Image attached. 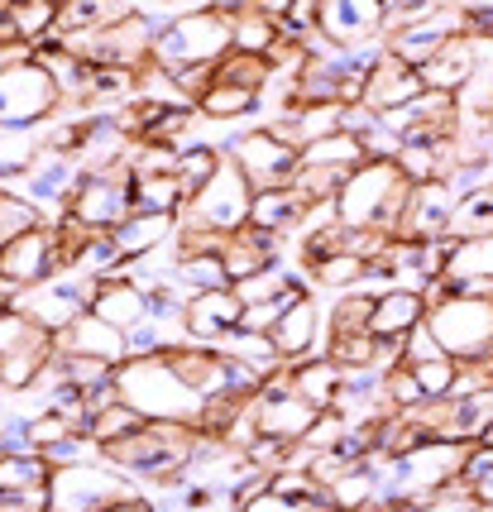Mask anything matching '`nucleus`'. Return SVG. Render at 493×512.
Listing matches in <instances>:
<instances>
[{
    "label": "nucleus",
    "instance_id": "1",
    "mask_svg": "<svg viewBox=\"0 0 493 512\" xmlns=\"http://www.w3.org/2000/svg\"><path fill=\"white\" fill-rule=\"evenodd\" d=\"M115 388H120V402H130L144 422H187L202 431L206 402L178 379L168 355H139L115 364Z\"/></svg>",
    "mask_w": 493,
    "mask_h": 512
},
{
    "label": "nucleus",
    "instance_id": "2",
    "mask_svg": "<svg viewBox=\"0 0 493 512\" xmlns=\"http://www.w3.org/2000/svg\"><path fill=\"white\" fill-rule=\"evenodd\" d=\"M412 182L403 178V168L393 158H364L355 173L345 178L336 197V221H345L350 230H383V235H398L403 221V206Z\"/></svg>",
    "mask_w": 493,
    "mask_h": 512
},
{
    "label": "nucleus",
    "instance_id": "3",
    "mask_svg": "<svg viewBox=\"0 0 493 512\" xmlns=\"http://www.w3.org/2000/svg\"><path fill=\"white\" fill-rule=\"evenodd\" d=\"M130 498H149V493L111 460H82V465L53 469L48 479V512H106Z\"/></svg>",
    "mask_w": 493,
    "mask_h": 512
},
{
    "label": "nucleus",
    "instance_id": "4",
    "mask_svg": "<svg viewBox=\"0 0 493 512\" xmlns=\"http://www.w3.org/2000/svg\"><path fill=\"white\" fill-rule=\"evenodd\" d=\"M426 326H431L436 345H441L455 364L493 355V297L446 292V297H436V302L426 307Z\"/></svg>",
    "mask_w": 493,
    "mask_h": 512
},
{
    "label": "nucleus",
    "instance_id": "5",
    "mask_svg": "<svg viewBox=\"0 0 493 512\" xmlns=\"http://www.w3.org/2000/svg\"><path fill=\"white\" fill-rule=\"evenodd\" d=\"M230 53V15L211 10V5H192L178 20L158 34L154 67H192V63H221Z\"/></svg>",
    "mask_w": 493,
    "mask_h": 512
},
{
    "label": "nucleus",
    "instance_id": "6",
    "mask_svg": "<svg viewBox=\"0 0 493 512\" xmlns=\"http://www.w3.org/2000/svg\"><path fill=\"white\" fill-rule=\"evenodd\" d=\"M249 211H254V187L245 182L240 163L225 154V163L216 168V178L206 182L197 197H187L178 206V230H240L249 225Z\"/></svg>",
    "mask_w": 493,
    "mask_h": 512
},
{
    "label": "nucleus",
    "instance_id": "7",
    "mask_svg": "<svg viewBox=\"0 0 493 512\" xmlns=\"http://www.w3.org/2000/svg\"><path fill=\"white\" fill-rule=\"evenodd\" d=\"M58 106H63V91L53 87L48 67L34 53L0 67V130H34L53 120Z\"/></svg>",
    "mask_w": 493,
    "mask_h": 512
},
{
    "label": "nucleus",
    "instance_id": "8",
    "mask_svg": "<svg viewBox=\"0 0 493 512\" xmlns=\"http://www.w3.org/2000/svg\"><path fill=\"white\" fill-rule=\"evenodd\" d=\"M96 283H101V278H91V273H82V268H58L53 278L15 292V297H10V307L24 312L34 326H44L48 335H58V331H68L72 321L91 307Z\"/></svg>",
    "mask_w": 493,
    "mask_h": 512
},
{
    "label": "nucleus",
    "instance_id": "9",
    "mask_svg": "<svg viewBox=\"0 0 493 512\" xmlns=\"http://www.w3.org/2000/svg\"><path fill=\"white\" fill-rule=\"evenodd\" d=\"M130 211H135V197H130V163H115L106 173H82V182H77V192H72V201H68L72 221L96 230V235H111Z\"/></svg>",
    "mask_w": 493,
    "mask_h": 512
},
{
    "label": "nucleus",
    "instance_id": "10",
    "mask_svg": "<svg viewBox=\"0 0 493 512\" xmlns=\"http://www.w3.org/2000/svg\"><path fill=\"white\" fill-rule=\"evenodd\" d=\"M225 154L240 163V173H245V182L254 187V192H269V187H288L292 173H297V163H302V149H297V144H288V139H278L269 125L235 134Z\"/></svg>",
    "mask_w": 493,
    "mask_h": 512
},
{
    "label": "nucleus",
    "instance_id": "11",
    "mask_svg": "<svg viewBox=\"0 0 493 512\" xmlns=\"http://www.w3.org/2000/svg\"><path fill=\"white\" fill-rule=\"evenodd\" d=\"M58 268H68V264H63V249H58V230L53 225H29L24 235L0 245V278H5V288H15V292L53 278Z\"/></svg>",
    "mask_w": 493,
    "mask_h": 512
},
{
    "label": "nucleus",
    "instance_id": "12",
    "mask_svg": "<svg viewBox=\"0 0 493 512\" xmlns=\"http://www.w3.org/2000/svg\"><path fill=\"white\" fill-rule=\"evenodd\" d=\"M316 29L331 39L336 48H359L388 39V0H321Z\"/></svg>",
    "mask_w": 493,
    "mask_h": 512
},
{
    "label": "nucleus",
    "instance_id": "13",
    "mask_svg": "<svg viewBox=\"0 0 493 512\" xmlns=\"http://www.w3.org/2000/svg\"><path fill=\"white\" fill-rule=\"evenodd\" d=\"M168 364L178 369V379L202 402L240 398V393H235V364H230V355L216 350V345H197V340H192V345H178V350H168Z\"/></svg>",
    "mask_w": 493,
    "mask_h": 512
},
{
    "label": "nucleus",
    "instance_id": "14",
    "mask_svg": "<svg viewBox=\"0 0 493 512\" xmlns=\"http://www.w3.org/2000/svg\"><path fill=\"white\" fill-rule=\"evenodd\" d=\"M273 350L283 355V364H297V359H312L326 350V312L316 307L312 292L292 297L288 312L278 316V326L269 331Z\"/></svg>",
    "mask_w": 493,
    "mask_h": 512
},
{
    "label": "nucleus",
    "instance_id": "15",
    "mask_svg": "<svg viewBox=\"0 0 493 512\" xmlns=\"http://www.w3.org/2000/svg\"><path fill=\"white\" fill-rule=\"evenodd\" d=\"M455 192L446 182H412L407 192V206H403V221H398V235L393 240H446V225H450V211H455Z\"/></svg>",
    "mask_w": 493,
    "mask_h": 512
},
{
    "label": "nucleus",
    "instance_id": "16",
    "mask_svg": "<svg viewBox=\"0 0 493 512\" xmlns=\"http://www.w3.org/2000/svg\"><path fill=\"white\" fill-rule=\"evenodd\" d=\"M53 350L58 355H87V359H106V364H125L130 359V345H125V331L111 326V321H101V316L82 312L72 321L68 331L53 335Z\"/></svg>",
    "mask_w": 493,
    "mask_h": 512
},
{
    "label": "nucleus",
    "instance_id": "17",
    "mask_svg": "<svg viewBox=\"0 0 493 512\" xmlns=\"http://www.w3.org/2000/svg\"><path fill=\"white\" fill-rule=\"evenodd\" d=\"M479 67H484V39L455 34V39H446V48H441L431 63L417 67V72H422V87L426 91H446V96H460V91H465V82H470Z\"/></svg>",
    "mask_w": 493,
    "mask_h": 512
},
{
    "label": "nucleus",
    "instance_id": "18",
    "mask_svg": "<svg viewBox=\"0 0 493 512\" xmlns=\"http://www.w3.org/2000/svg\"><path fill=\"white\" fill-rule=\"evenodd\" d=\"M422 72L412 63H403V58H393V53H383L379 63L369 67V82H364V101L359 106H369L374 115L383 111H398V106H407V101H417L422 96Z\"/></svg>",
    "mask_w": 493,
    "mask_h": 512
},
{
    "label": "nucleus",
    "instance_id": "19",
    "mask_svg": "<svg viewBox=\"0 0 493 512\" xmlns=\"http://www.w3.org/2000/svg\"><path fill=\"white\" fill-rule=\"evenodd\" d=\"M240 316H245V302L235 297V288L197 292L187 302V331L197 345H221L230 331H240Z\"/></svg>",
    "mask_w": 493,
    "mask_h": 512
},
{
    "label": "nucleus",
    "instance_id": "20",
    "mask_svg": "<svg viewBox=\"0 0 493 512\" xmlns=\"http://www.w3.org/2000/svg\"><path fill=\"white\" fill-rule=\"evenodd\" d=\"M312 201L302 197L297 187H269V192H254V211H249V225H259V230H269V235H302L307 221H312Z\"/></svg>",
    "mask_w": 493,
    "mask_h": 512
},
{
    "label": "nucleus",
    "instance_id": "21",
    "mask_svg": "<svg viewBox=\"0 0 493 512\" xmlns=\"http://www.w3.org/2000/svg\"><path fill=\"white\" fill-rule=\"evenodd\" d=\"M111 240H115V249L125 254V264H130V259H144V254H158V249H168L178 240V216L130 211V216L111 230Z\"/></svg>",
    "mask_w": 493,
    "mask_h": 512
},
{
    "label": "nucleus",
    "instance_id": "22",
    "mask_svg": "<svg viewBox=\"0 0 493 512\" xmlns=\"http://www.w3.org/2000/svg\"><path fill=\"white\" fill-rule=\"evenodd\" d=\"M91 312L101 316V321H111V326H120V331H135L139 321L149 316V292L139 288V283H130L125 268H120L115 278H101V283H96Z\"/></svg>",
    "mask_w": 493,
    "mask_h": 512
},
{
    "label": "nucleus",
    "instance_id": "23",
    "mask_svg": "<svg viewBox=\"0 0 493 512\" xmlns=\"http://www.w3.org/2000/svg\"><path fill=\"white\" fill-rule=\"evenodd\" d=\"M278 235H269V230H259V225H240V230H230L221 245V264L225 273H230V283H240V278H249V273H259V268H269L273 259H283L278 254Z\"/></svg>",
    "mask_w": 493,
    "mask_h": 512
},
{
    "label": "nucleus",
    "instance_id": "24",
    "mask_svg": "<svg viewBox=\"0 0 493 512\" xmlns=\"http://www.w3.org/2000/svg\"><path fill=\"white\" fill-rule=\"evenodd\" d=\"M426 292L422 288H383L374 292V316H369V331L374 335H407L426 321Z\"/></svg>",
    "mask_w": 493,
    "mask_h": 512
},
{
    "label": "nucleus",
    "instance_id": "25",
    "mask_svg": "<svg viewBox=\"0 0 493 512\" xmlns=\"http://www.w3.org/2000/svg\"><path fill=\"white\" fill-rule=\"evenodd\" d=\"M288 383L307 402H312L316 412H331V407H336L340 383H345V369H340L336 359L312 355V359H297V364H288Z\"/></svg>",
    "mask_w": 493,
    "mask_h": 512
},
{
    "label": "nucleus",
    "instance_id": "26",
    "mask_svg": "<svg viewBox=\"0 0 493 512\" xmlns=\"http://www.w3.org/2000/svg\"><path fill=\"white\" fill-rule=\"evenodd\" d=\"M484 235H493V182L455 201L450 225H446V240H455V245L460 240H484Z\"/></svg>",
    "mask_w": 493,
    "mask_h": 512
},
{
    "label": "nucleus",
    "instance_id": "27",
    "mask_svg": "<svg viewBox=\"0 0 493 512\" xmlns=\"http://www.w3.org/2000/svg\"><path fill=\"white\" fill-rule=\"evenodd\" d=\"M225 163V149H216V144H206V139H187L178 149V187H182V197H197L206 182L216 178V168Z\"/></svg>",
    "mask_w": 493,
    "mask_h": 512
},
{
    "label": "nucleus",
    "instance_id": "28",
    "mask_svg": "<svg viewBox=\"0 0 493 512\" xmlns=\"http://www.w3.org/2000/svg\"><path fill=\"white\" fill-rule=\"evenodd\" d=\"M254 111H259V91L225 87V82H211V91L197 101V115L211 120V125H240V120H249Z\"/></svg>",
    "mask_w": 493,
    "mask_h": 512
},
{
    "label": "nucleus",
    "instance_id": "29",
    "mask_svg": "<svg viewBox=\"0 0 493 512\" xmlns=\"http://www.w3.org/2000/svg\"><path fill=\"white\" fill-rule=\"evenodd\" d=\"M216 350H225L230 359H240V364H245V369H254V374H259L264 383H269L273 374H283V355L273 350V340H269V335L230 331V335L221 340V345H216Z\"/></svg>",
    "mask_w": 493,
    "mask_h": 512
},
{
    "label": "nucleus",
    "instance_id": "30",
    "mask_svg": "<svg viewBox=\"0 0 493 512\" xmlns=\"http://www.w3.org/2000/svg\"><path fill=\"white\" fill-rule=\"evenodd\" d=\"M278 34H283V24L269 20V15L254 10V5H245L240 15H230V48H235V53H264V58H269L273 44H278Z\"/></svg>",
    "mask_w": 493,
    "mask_h": 512
},
{
    "label": "nucleus",
    "instance_id": "31",
    "mask_svg": "<svg viewBox=\"0 0 493 512\" xmlns=\"http://www.w3.org/2000/svg\"><path fill=\"white\" fill-rule=\"evenodd\" d=\"M326 503L340 512H364V508H374L379 503V479H374V469L359 460L355 469H345L336 484L326 489Z\"/></svg>",
    "mask_w": 493,
    "mask_h": 512
},
{
    "label": "nucleus",
    "instance_id": "32",
    "mask_svg": "<svg viewBox=\"0 0 493 512\" xmlns=\"http://www.w3.org/2000/svg\"><path fill=\"white\" fill-rule=\"evenodd\" d=\"M307 283H312V288H331V292L369 288V259H364V254H336V259H321V264L307 268Z\"/></svg>",
    "mask_w": 493,
    "mask_h": 512
},
{
    "label": "nucleus",
    "instance_id": "33",
    "mask_svg": "<svg viewBox=\"0 0 493 512\" xmlns=\"http://www.w3.org/2000/svg\"><path fill=\"white\" fill-rule=\"evenodd\" d=\"M53 465L44 455H0V493H48Z\"/></svg>",
    "mask_w": 493,
    "mask_h": 512
},
{
    "label": "nucleus",
    "instance_id": "34",
    "mask_svg": "<svg viewBox=\"0 0 493 512\" xmlns=\"http://www.w3.org/2000/svg\"><path fill=\"white\" fill-rule=\"evenodd\" d=\"M278 77V67L264 58V53H225L221 63H216V82H225V87H245V91H264Z\"/></svg>",
    "mask_w": 493,
    "mask_h": 512
},
{
    "label": "nucleus",
    "instance_id": "35",
    "mask_svg": "<svg viewBox=\"0 0 493 512\" xmlns=\"http://www.w3.org/2000/svg\"><path fill=\"white\" fill-rule=\"evenodd\" d=\"M58 10H63L58 0H15V5H10V20H15L24 44L39 48L58 34Z\"/></svg>",
    "mask_w": 493,
    "mask_h": 512
},
{
    "label": "nucleus",
    "instance_id": "36",
    "mask_svg": "<svg viewBox=\"0 0 493 512\" xmlns=\"http://www.w3.org/2000/svg\"><path fill=\"white\" fill-rule=\"evenodd\" d=\"M369 316H374V292H369V288L336 292V302H331V312H326V335H359V331H369Z\"/></svg>",
    "mask_w": 493,
    "mask_h": 512
},
{
    "label": "nucleus",
    "instance_id": "37",
    "mask_svg": "<svg viewBox=\"0 0 493 512\" xmlns=\"http://www.w3.org/2000/svg\"><path fill=\"white\" fill-rule=\"evenodd\" d=\"M302 163H321V168L355 173L359 163H364V144H359V134L336 130V134H326V139H316V144H307V149H302Z\"/></svg>",
    "mask_w": 493,
    "mask_h": 512
},
{
    "label": "nucleus",
    "instance_id": "38",
    "mask_svg": "<svg viewBox=\"0 0 493 512\" xmlns=\"http://www.w3.org/2000/svg\"><path fill=\"white\" fill-rule=\"evenodd\" d=\"M173 278H178L182 288L192 292H216V288H230V273H225L221 254H178V264H173Z\"/></svg>",
    "mask_w": 493,
    "mask_h": 512
},
{
    "label": "nucleus",
    "instance_id": "39",
    "mask_svg": "<svg viewBox=\"0 0 493 512\" xmlns=\"http://www.w3.org/2000/svg\"><path fill=\"white\" fill-rule=\"evenodd\" d=\"M130 197H135V211H158V216H178L182 187L173 173H158V178H130Z\"/></svg>",
    "mask_w": 493,
    "mask_h": 512
},
{
    "label": "nucleus",
    "instance_id": "40",
    "mask_svg": "<svg viewBox=\"0 0 493 512\" xmlns=\"http://www.w3.org/2000/svg\"><path fill=\"white\" fill-rule=\"evenodd\" d=\"M374 350H379V335L359 331V335H326L321 355L336 359L340 369H374Z\"/></svg>",
    "mask_w": 493,
    "mask_h": 512
},
{
    "label": "nucleus",
    "instance_id": "41",
    "mask_svg": "<svg viewBox=\"0 0 493 512\" xmlns=\"http://www.w3.org/2000/svg\"><path fill=\"white\" fill-rule=\"evenodd\" d=\"M139 426H144V417H139L130 402H111V407H101V412L91 417L87 436L96 441V446H111V441L130 436V431H139Z\"/></svg>",
    "mask_w": 493,
    "mask_h": 512
},
{
    "label": "nucleus",
    "instance_id": "42",
    "mask_svg": "<svg viewBox=\"0 0 493 512\" xmlns=\"http://www.w3.org/2000/svg\"><path fill=\"white\" fill-rule=\"evenodd\" d=\"M412 369V379L422 388V402L431 398H450L455 393V374H460V364L450 355H436V359H422V364H407Z\"/></svg>",
    "mask_w": 493,
    "mask_h": 512
},
{
    "label": "nucleus",
    "instance_id": "43",
    "mask_svg": "<svg viewBox=\"0 0 493 512\" xmlns=\"http://www.w3.org/2000/svg\"><path fill=\"white\" fill-rule=\"evenodd\" d=\"M331 503H302V498H283V493H273L269 484L264 489H254L249 498H240V508L235 512H326Z\"/></svg>",
    "mask_w": 493,
    "mask_h": 512
},
{
    "label": "nucleus",
    "instance_id": "44",
    "mask_svg": "<svg viewBox=\"0 0 493 512\" xmlns=\"http://www.w3.org/2000/svg\"><path fill=\"white\" fill-rule=\"evenodd\" d=\"M72 436H82V431H77L68 417H58V412L29 417V441H34V450H53V446H63V441H72Z\"/></svg>",
    "mask_w": 493,
    "mask_h": 512
},
{
    "label": "nucleus",
    "instance_id": "45",
    "mask_svg": "<svg viewBox=\"0 0 493 512\" xmlns=\"http://www.w3.org/2000/svg\"><path fill=\"white\" fill-rule=\"evenodd\" d=\"M0 512H48V493H0Z\"/></svg>",
    "mask_w": 493,
    "mask_h": 512
},
{
    "label": "nucleus",
    "instance_id": "46",
    "mask_svg": "<svg viewBox=\"0 0 493 512\" xmlns=\"http://www.w3.org/2000/svg\"><path fill=\"white\" fill-rule=\"evenodd\" d=\"M106 512H158V508H154V498H130V503H115Z\"/></svg>",
    "mask_w": 493,
    "mask_h": 512
},
{
    "label": "nucleus",
    "instance_id": "47",
    "mask_svg": "<svg viewBox=\"0 0 493 512\" xmlns=\"http://www.w3.org/2000/svg\"><path fill=\"white\" fill-rule=\"evenodd\" d=\"M474 498H484V503H493V469L484 474V479H479V484H474Z\"/></svg>",
    "mask_w": 493,
    "mask_h": 512
},
{
    "label": "nucleus",
    "instance_id": "48",
    "mask_svg": "<svg viewBox=\"0 0 493 512\" xmlns=\"http://www.w3.org/2000/svg\"><path fill=\"white\" fill-rule=\"evenodd\" d=\"M10 297H15V288H5V278H0V307H10Z\"/></svg>",
    "mask_w": 493,
    "mask_h": 512
},
{
    "label": "nucleus",
    "instance_id": "49",
    "mask_svg": "<svg viewBox=\"0 0 493 512\" xmlns=\"http://www.w3.org/2000/svg\"><path fill=\"white\" fill-rule=\"evenodd\" d=\"M465 512H493V503H484V498H474V503H470Z\"/></svg>",
    "mask_w": 493,
    "mask_h": 512
},
{
    "label": "nucleus",
    "instance_id": "50",
    "mask_svg": "<svg viewBox=\"0 0 493 512\" xmlns=\"http://www.w3.org/2000/svg\"><path fill=\"white\" fill-rule=\"evenodd\" d=\"M0 422H5V393H0Z\"/></svg>",
    "mask_w": 493,
    "mask_h": 512
},
{
    "label": "nucleus",
    "instance_id": "51",
    "mask_svg": "<svg viewBox=\"0 0 493 512\" xmlns=\"http://www.w3.org/2000/svg\"><path fill=\"white\" fill-rule=\"evenodd\" d=\"M0 312H5V307H0Z\"/></svg>",
    "mask_w": 493,
    "mask_h": 512
}]
</instances>
